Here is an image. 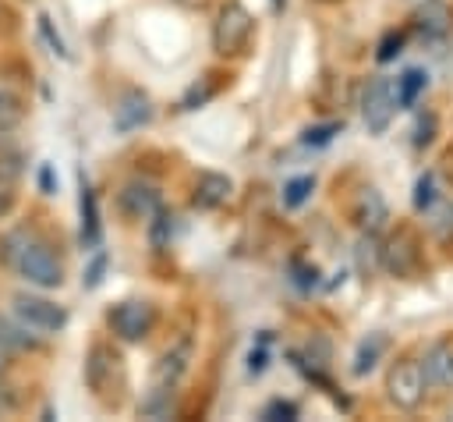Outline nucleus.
I'll return each mask as SVG.
<instances>
[{
    "mask_svg": "<svg viewBox=\"0 0 453 422\" xmlns=\"http://www.w3.org/2000/svg\"><path fill=\"white\" fill-rule=\"evenodd\" d=\"M0 259L35 291H53L64 284V262L35 231H7L0 241Z\"/></svg>",
    "mask_w": 453,
    "mask_h": 422,
    "instance_id": "1",
    "label": "nucleus"
},
{
    "mask_svg": "<svg viewBox=\"0 0 453 422\" xmlns=\"http://www.w3.org/2000/svg\"><path fill=\"white\" fill-rule=\"evenodd\" d=\"M11 312L25 326H32L39 337H53L67 326V309L57 305L53 298H46V294H35V291H18L11 298Z\"/></svg>",
    "mask_w": 453,
    "mask_h": 422,
    "instance_id": "2",
    "label": "nucleus"
},
{
    "mask_svg": "<svg viewBox=\"0 0 453 422\" xmlns=\"http://www.w3.org/2000/svg\"><path fill=\"white\" fill-rule=\"evenodd\" d=\"M425 390H428V376L418 358H400L389 365V376H386L389 404H396L400 411H414L425 401Z\"/></svg>",
    "mask_w": 453,
    "mask_h": 422,
    "instance_id": "3",
    "label": "nucleus"
},
{
    "mask_svg": "<svg viewBox=\"0 0 453 422\" xmlns=\"http://www.w3.org/2000/svg\"><path fill=\"white\" fill-rule=\"evenodd\" d=\"M251 28H255V21H251V14H248L237 0L223 4L219 14H216V25H212V50H216L219 57L241 53L244 43L251 39Z\"/></svg>",
    "mask_w": 453,
    "mask_h": 422,
    "instance_id": "4",
    "label": "nucleus"
},
{
    "mask_svg": "<svg viewBox=\"0 0 453 422\" xmlns=\"http://www.w3.org/2000/svg\"><path fill=\"white\" fill-rule=\"evenodd\" d=\"M106 323H110V330H113L117 340H124V344H142V340L152 333V326H156V309H152L149 301L127 298V301H117V305L106 312Z\"/></svg>",
    "mask_w": 453,
    "mask_h": 422,
    "instance_id": "5",
    "label": "nucleus"
},
{
    "mask_svg": "<svg viewBox=\"0 0 453 422\" xmlns=\"http://www.w3.org/2000/svg\"><path fill=\"white\" fill-rule=\"evenodd\" d=\"M396 110V89L389 78H372L361 92V121L372 135H382Z\"/></svg>",
    "mask_w": 453,
    "mask_h": 422,
    "instance_id": "6",
    "label": "nucleus"
},
{
    "mask_svg": "<svg viewBox=\"0 0 453 422\" xmlns=\"http://www.w3.org/2000/svg\"><path fill=\"white\" fill-rule=\"evenodd\" d=\"M149 121H152V99H149L142 89L120 92V99H117V106H113V128H117L120 135H127V131H134V128H142V124H149Z\"/></svg>",
    "mask_w": 453,
    "mask_h": 422,
    "instance_id": "7",
    "label": "nucleus"
},
{
    "mask_svg": "<svg viewBox=\"0 0 453 422\" xmlns=\"http://www.w3.org/2000/svg\"><path fill=\"white\" fill-rule=\"evenodd\" d=\"M418 245H414V238L407 234V231H396L386 245H382V270H389V273H396V277H411L414 270H418Z\"/></svg>",
    "mask_w": 453,
    "mask_h": 422,
    "instance_id": "8",
    "label": "nucleus"
},
{
    "mask_svg": "<svg viewBox=\"0 0 453 422\" xmlns=\"http://www.w3.org/2000/svg\"><path fill=\"white\" fill-rule=\"evenodd\" d=\"M117 202H120V213L131 216V220H149L156 209H163L159 191H156L152 184H145V181H131V184H124Z\"/></svg>",
    "mask_w": 453,
    "mask_h": 422,
    "instance_id": "9",
    "label": "nucleus"
},
{
    "mask_svg": "<svg viewBox=\"0 0 453 422\" xmlns=\"http://www.w3.org/2000/svg\"><path fill=\"white\" fill-rule=\"evenodd\" d=\"M117 362H120V358H117L106 344H96V348L88 351V358H85V383H88V390H92L96 397H103V394L110 390Z\"/></svg>",
    "mask_w": 453,
    "mask_h": 422,
    "instance_id": "10",
    "label": "nucleus"
},
{
    "mask_svg": "<svg viewBox=\"0 0 453 422\" xmlns=\"http://www.w3.org/2000/svg\"><path fill=\"white\" fill-rule=\"evenodd\" d=\"M421 365H425L428 387L449 390V387H453V340H435V344L425 351Z\"/></svg>",
    "mask_w": 453,
    "mask_h": 422,
    "instance_id": "11",
    "label": "nucleus"
},
{
    "mask_svg": "<svg viewBox=\"0 0 453 422\" xmlns=\"http://www.w3.org/2000/svg\"><path fill=\"white\" fill-rule=\"evenodd\" d=\"M230 191H234V181H230L226 174L205 170V174H198V181H195L191 202H195V209H219V206L230 199Z\"/></svg>",
    "mask_w": 453,
    "mask_h": 422,
    "instance_id": "12",
    "label": "nucleus"
},
{
    "mask_svg": "<svg viewBox=\"0 0 453 422\" xmlns=\"http://www.w3.org/2000/svg\"><path fill=\"white\" fill-rule=\"evenodd\" d=\"M386 220H389L386 199H382L375 188H365V191L357 195V202H354V223H357L361 231H379Z\"/></svg>",
    "mask_w": 453,
    "mask_h": 422,
    "instance_id": "13",
    "label": "nucleus"
},
{
    "mask_svg": "<svg viewBox=\"0 0 453 422\" xmlns=\"http://www.w3.org/2000/svg\"><path fill=\"white\" fill-rule=\"evenodd\" d=\"M0 344H4L7 351H35V348L42 344V337H39L32 326H25L14 312H11V316L0 312Z\"/></svg>",
    "mask_w": 453,
    "mask_h": 422,
    "instance_id": "14",
    "label": "nucleus"
},
{
    "mask_svg": "<svg viewBox=\"0 0 453 422\" xmlns=\"http://www.w3.org/2000/svg\"><path fill=\"white\" fill-rule=\"evenodd\" d=\"M188 358H191V348H188V344L170 348V351L159 358V365H156V372H152V383H159V387H177L180 376L188 372Z\"/></svg>",
    "mask_w": 453,
    "mask_h": 422,
    "instance_id": "15",
    "label": "nucleus"
},
{
    "mask_svg": "<svg viewBox=\"0 0 453 422\" xmlns=\"http://www.w3.org/2000/svg\"><path fill=\"white\" fill-rule=\"evenodd\" d=\"M386 348H389L386 333H368V337H361V344H357V351H354V362H350V372H354V376H368V372L379 365V358L386 355Z\"/></svg>",
    "mask_w": 453,
    "mask_h": 422,
    "instance_id": "16",
    "label": "nucleus"
},
{
    "mask_svg": "<svg viewBox=\"0 0 453 422\" xmlns=\"http://www.w3.org/2000/svg\"><path fill=\"white\" fill-rule=\"evenodd\" d=\"M396 106H414L418 103V96L428 89V74L421 71V67H411V71H403L400 78H396Z\"/></svg>",
    "mask_w": 453,
    "mask_h": 422,
    "instance_id": "17",
    "label": "nucleus"
},
{
    "mask_svg": "<svg viewBox=\"0 0 453 422\" xmlns=\"http://www.w3.org/2000/svg\"><path fill=\"white\" fill-rule=\"evenodd\" d=\"M425 220H428V231H432L439 241H449V238H453V202H449V199H435V202L425 209Z\"/></svg>",
    "mask_w": 453,
    "mask_h": 422,
    "instance_id": "18",
    "label": "nucleus"
},
{
    "mask_svg": "<svg viewBox=\"0 0 453 422\" xmlns=\"http://www.w3.org/2000/svg\"><path fill=\"white\" fill-rule=\"evenodd\" d=\"M81 241L85 245L99 241V209H96V195L85 181H81Z\"/></svg>",
    "mask_w": 453,
    "mask_h": 422,
    "instance_id": "19",
    "label": "nucleus"
},
{
    "mask_svg": "<svg viewBox=\"0 0 453 422\" xmlns=\"http://www.w3.org/2000/svg\"><path fill=\"white\" fill-rule=\"evenodd\" d=\"M357 266H361L365 273H372V270L382 266V245H379L375 231H361V241H357Z\"/></svg>",
    "mask_w": 453,
    "mask_h": 422,
    "instance_id": "20",
    "label": "nucleus"
},
{
    "mask_svg": "<svg viewBox=\"0 0 453 422\" xmlns=\"http://www.w3.org/2000/svg\"><path fill=\"white\" fill-rule=\"evenodd\" d=\"M311 188H315V177H311V174H304V177H290V181L283 184V206H287V209H297V206L311 195Z\"/></svg>",
    "mask_w": 453,
    "mask_h": 422,
    "instance_id": "21",
    "label": "nucleus"
},
{
    "mask_svg": "<svg viewBox=\"0 0 453 422\" xmlns=\"http://www.w3.org/2000/svg\"><path fill=\"white\" fill-rule=\"evenodd\" d=\"M25 117V110H21V99L14 96V92H7V89H0V131H11L18 121Z\"/></svg>",
    "mask_w": 453,
    "mask_h": 422,
    "instance_id": "22",
    "label": "nucleus"
},
{
    "mask_svg": "<svg viewBox=\"0 0 453 422\" xmlns=\"http://www.w3.org/2000/svg\"><path fill=\"white\" fill-rule=\"evenodd\" d=\"M170 213L166 209H156L152 213V227H149V238H152V248L156 252H163V248H170Z\"/></svg>",
    "mask_w": 453,
    "mask_h": 422,
    "instance_id": "23",
    "label": "nucleus"
},
{
    "mask_svg": "<svg viewBox=\"0 0 453 422\" xmlns=\"http://www.w3.org/2000/svg\"><path fill=\"white\" fill-rule=\"evenodd\" d=\"M301 415V408L294 401H283V397H273L265 408H262V418L265 422H294Z\"/></svg>",
    "mask_w": 453,
    "mask_h": 422,
    "instance_id": "24",
    "label": "nucleus"
},
{
    "mask_svg": "<svg viewBox=\"0 0 453 422\" xmlns=\"http://www.w3.org/2000/svg\"><path fill=\"white\" fill-rule=\"evenodd\" d=\"M418 18V25L425 28V32H432V35H439V32H446V7L442 4H428V11H418L414 14Z\"/></svg>",
    "mask_w": 453,
    "mask_h": 422,
    "instance_id": "25",
    "label": "nucleus"
},
{
    "mask_svg": "<svg viewBox=\"0 0 453 422\" xmlns=\"http://www.w3.org/2000/svg\"><path fill=\"white\" fill-rule=\"evenodd\" d=\"M435 199H439V195H435V174H421L418 184H414V209L425 213Z\"/></svg>",
    "mask_w": 453,
    "mask_h": 422,
    "instance_id": "26",
    "label": "nucleus"
},
{
    "mask_svg": "<svg viewBox=\"0 0 453 422\" xmlns=\"http://www.w3.org/2000/svg\"><path fill=\"white\" fill-rule=\"evenodd\" d=\"M21 156L18 152H0V188H11L21 177Z\"/></svg>",
    "mask_w": 453,
    "mask_h": 422,
    "instance_id": "27",
    "label": "nucleus"
},
{
    "mask_svg": "<svg viewBox=\"0 0 453 422\" xmlns=\"http://www.w3.org/2000/svg\"><path fill=\"white\" fill-rule=\"evenodd\" d=\"M336 131H340V124H336V121L315 124V128H308V131H304V145H329Z\"/></svg>",
    "mask_w": 453,
    "mask_h": 422,
    "instance_id": "28",
    "label": "nucleus"
},
{
    "mask_svg": "<svg viewBox=\"0 0 453 422\" xmlns=\"http://www.w3.org/2000/svg\"><path fill=\"white\" fill-rule=\"evenodd\" d=\"M400 46H403V32H389V35L379 43V53H375L379 64H389V60L400 53Z\"/></svg>",
    "mask_w": 453,
    "mask_h": 422,
    "instance_id": "29",
    "label": "nucleus"
},
{
    "mask_svg": "<svg viewBox=\"0 0 453 422\" xmlns=\"http://www.w3.org/2000/svg\"><path fill=\"white\" fill-rule=\"evenodd\" d=\"M435 138V113H425V117H418V124H414V145L421 149V145H428Z\"/></svg>",
    "mask_w": 453,
    "mask_h": 422,
    "instance_id": "30",
    "label": "nucleus"
},
{
    "mask_svg": "<svg viewBox=\"0 0 453 422\" xmlns=\"http://www.w3.org/2000/svg\"><path fill=\"white\" fill-rule=\"evenodd\" d=\"M18 408H21V394H18L11 383H0V418L14 415Z\"/></svg>",
    "mask_w": 453,
    "mask_h": 422,
    "instance_id": "31",
    "label": "nucleus"
},
{
    "mask_svg": "<svg viewBox=\"0 0 453 422\" xmlns=\"http://www.w3.org/2000/svg\"><path fill=\"white\" fill-rule=\"evenodd\" d=\"M11 206H14V191L11 188H0V216H7Z\"/></svg>",
    "mask_w": 453,
    "mask_h": 422,
    "instance_id": "32",
    "label": "nucleus"
},
{
    "mask_svg": "<svg viewBox=\"0 0 453 422\" xmlns=\"http://www.w3.org/2000/svg\"><path fill=\"white\" fill-rule=\"evenodd\" d=\"M7 369H11V351H7L4 344H0V379L7 376Z\"/></svg>",
    "mask_w": 453,
    "mask_h": 422,
    "instance_id": "33",
    "label": "nucleus"
},
{
    "mask_svg": "<svg viewBox=\"0 0 453 422\" xmlns=\"http://www.w3.org/2000/svg\"><path fill=\"white\" fill-rule=\"evenodd\" d=\"M42 191L50 195V167H42Z\"/></svg>",
    "mask_w": 453,
    "mask_h": 422,
    "instance_id": "34",
    "label": "nucleus"
},
{
    "mask_svg": "<svg viewBox=\"0 0 453 422\" xmlns=\"http://www.w3.org/2000/svg\"><path fill=\"white\" fill-rule=\"evenodd\" d=\"M283 4H287V0H273V7H276V11H283Z\"/></svg>",
    "mask_w": 453,
    "mask_h": 422,
    "instance_id": "35",
    "label": "nucleus"
}]
</instances>
